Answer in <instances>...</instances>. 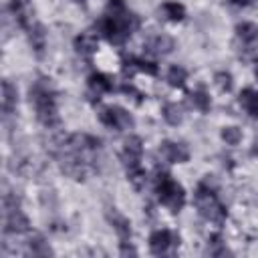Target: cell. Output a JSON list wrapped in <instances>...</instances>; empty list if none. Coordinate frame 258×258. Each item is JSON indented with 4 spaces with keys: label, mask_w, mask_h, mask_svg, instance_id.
Listing matches in <instances>:
<instances>
[{
    "label": "cell",
    "mask_w": 258,
    "mask_h": 258,
    "mask_svg": "<svg viewBox=\"0 0 258 258\" xmlns=\"http://www.w3.org/2000/svg\"><path fill=\"white\" fill-rule=\"evenodd\" d=\"M28 97H30V103L34 105V111H36V119L52 129L60 123V117H58V109H56V95H54V89H52V83L50 79L46 77H38L30 89H28Z\"/></svg>",
    "instance_id": "cell-1"
},
{
    "label": "cell",
    "mask_w": 258,
    "mask_h": 258,
    "mask_svg": "<svg viewBox=\"0 0 258 258\" xmlns=\"http://www.w3.org/2000/svg\"><path fill=\"white\" fill-rule=\"evenodd\" d=\"M194 202H196V208L198 212L202 214V218L214 222V224H224L226 218H228V210L226 206L216 198V189L206 185L204 181L198 185L196 189V196H194Z\"/></svg>",
    "instance_id": "cell-2"
},
{
    "label": "cell",
    "mask_w": 258,
    "mask_h": 258,
    "mask_svg": "<svg viewBox=\"0 0 258 258\" xmlns=\"http://www.w3.org/2000/svg\"><path fill=\"white\" fill-rule=\"evenodd\" d=\"M155 194L159 198V202L169 210V212H179L185 204V191L183 187L171 179V175L167 171L157 169L155 171Z\"/></svg>",
    "instance_id": "cell-3"
},
{
    "label": "cell",
    "mask_w": 258,
    "mask_h": 258,
    "mask_svg": "<svg viewBox=\"0 0 258 258\" xmlns=\"http://www.w3.org/2000/svg\"><path fill=\"white\" fill-rule=\"evenodd\" d=\"M99 121L111 129H117V131H127L133 127V117L131 113H127L123 107H103L99 111Z\"/></svg>",
    "instance_id": "cell-4"
},
{
    "label": "cell",
    "mask_w": 258,
    "mask_h": 258,
    "mask_svg": "<svg viewBox=\"0 0 258 258\" xmlns=\"http://www.w3.org/2000/svg\"><path fill=\"white\" fill-rule=\"evenodd\" d=\"M169 246H173V248L179 246V234L169 232V230H155V232H151V236H149V250L155 256L165 254Z\"/></svg>",
    "instance_id": "cell-5"
},
{
    "label": "cell",
    "mask_w": 258,
    "mask_h": 258,
    "mask_svg": "<svg viewBox=\"0 0 258 258\" xmlns=\"http://www.w3.org/2000/svg\"><path fill=\"white\" fill-rule=\"evenodd\" d=\"M113 87L115 85H113L111 77H107L103 73H93L89 77V81H87V97H89L91 103H97L101 99V95L113 91Z\"/></svg>",
    "instance_id": "cell-6"
},
{
    "label": "cell",
    "mask_w": 258,
    "mask_h": 258,
    "mask_svg": "<svg viewBox=\"0 0 258 258\" xmlns=\"http://www.w3.org/2000/svg\"><path fill=\"white\" fill-rule=\"evenodd\" d=\"M141 153H143V141H141L137 135L127 137L125 143H123V153H121V161H123L125 169L139 165Z\"/></svg>",
    "instance_id": "cell-7"
},
{
    "label": "cell",
    "mask_w": 258,
    "mask_h": 258,
    "mask_svg": "<svg viewBox=\"0 0 258 258\" xmlns=\"http://www.w3.org/2000/svg\"><path fill=\"white\" fill-rule=\"evenodd\" d=\"M159 155L169 161V163H185L189 159V149L185 143H173V141H163L159 145Z\"/></svg>",
    "instance_id": "cell-8"
},
{
    "label": "cell",
    "mask_w": 258,
    "mask_h": 258,
    "mask_svg": "<svg viewBox=\"0 0 258 258\" xmlns=\"http://www.w3.org/2000/svg\"><path fill=\"white\" fill-rule=\"evenodd\" d=\"M8 8H10L12 18L16 20L18 26L28 28L34 22V10H32V4L28 0H10Z\"/></svg>",
    "instance_id": "cell-9"
},
{
    "label": "cell",
    "mask_w": 258,
    "mask_h": 258,
    "mask_svg": "<svg viewBox=\"0 0 258 258\" xmlns=\"http://www.w3.org/2000/svg\"><path fill=\"white\" fill-rule=\"evenodd\" d=\"M121 71H123L125 77H133L137 71L147 73V75H157V64L151 62V60H145V58L125 56V58H123V64H121Z\"/></svg>",
    "instance_id": "cell-10"
},
{
    "label": "cell",
    "mask_w": 258,
    "mask_h": 258,
    "mask_svg": "<svg viewBox=\"0 0 258 258\" xmlns=\"http://www.w3.org/2000/svg\"><path fill=\"white\" fill-rule=\"evenodd\" d=\"M28 228H30V222L20 210L4 212V232L6 234H24V232H28Z\"/></svg>",
    "instance_id": "cell-11"
},
{
    "label": "cell",
    "mask_w": 258,
    "mask_h": 258,
    "mask_svg": "<svg viewBox=\"0 0 258 258\" xmlns=\"http://www.w3.org/2000/svg\"><path fill=\"white\" fill-rule=\"evenodd\" d=\"M107 220H109V224L113 226V230L117 232V236H119V240L123 242V240H131V224H129V220L119 212V210H115V208H109L107 210Z\"/></svg>",
    "instance_id": "cell-12"
},
{
    "label": "cell",
    "mask_w": 258,
    "mask_h": 258,
    "mask_svg": "<svg viewBox=\"0 0 258 258\" xmlns=\"http://www.w3.org/2000/svg\"><path fill=\"white\" fill-rule=\"evenodd\" d=\"M145 48H147V52H151V54L163 56V54H169V52L175 48V42H173V38L167 36V34H155V36H149V38H147Z\"/></svg>",
    "instance_id": "cell-13"
},
{
    "label": "cell",
    "mask_w": 258,
    "mask_h": 258,
    "mask_svg": "<svg viewBox=\"0 0 258 258\" xmlns=\"http://www.w3.org/2000/svg\"><path fill=\"white\" fill-rule=\"evenodd\" d=\"M26 32H28V42H30L32 50L36 52V56H42L44 54V48H46V32H44V26L34 20L26 28Z\"/></svg>",
    "instance_id": "cell-14"
},
{
    "label": "cell",
    "mask_w": 258,
    "mask_h": 258,
    "mask_svg": "<svg viewBox=\"0 0 258 258\" xmlns=\"http://www.w3.org/2000/svg\"><path fill=\"white\" fill-rule=\"evenodd\" d=\"M18 105V91L10 81H2V113L4 117L12 115Z\"/></svg>",
    "instance_id": "cell-15"
},
{
    "label": "cell",
    "mask_w": 258,
    "mask_h": 258,
    "mask_svg": "<svg viewBox=\"0 0 258 258\" xmlns=\"http://www.w3.org/2000/svg\"><path fill=\"white\" fill-rule=\"evenodd\" d=\"M238 103L242 105V109H244L250 117L258 119V93H256L254 89H244V91L240 93V97H238Z\"/></svg>",
    "instance_id": "cell-16"
},
{
    "label": "cell",
    "mask_w": 258,
    "mask_h": 258,
    "mask_svg": "<svg viewBox=\"0 0 258 258\" xmlns=\"http://www.w3.org/2000/svg\"><path fill=\"white\" fill-rule=\"evenodd\" d=\"M75 48L83 56H91L97 50V34L93 32H83L81 36L75 38Z\"/></svg>",
    "instance_id": "cell-17"
},
{
    "label": "cell",
    "mask_w": 258,
    "mask_h": 258,
    "mask_svg": "<svg viewBox=\"0 0 258 258\" xmlns=\"http://www.w3.org/2000/svg\"><path fill=\"white\" fill-rule=\"evenodd\" d=\"M159 14H163L165 20H171V22H179L185 18V8L177 2H163L161 8H159Z\"/></svg>",
    "instance_id": "cell-18"
},
{
    "label": "cell",
    "mask_w": 258,
    "mask_h": 258,
    "mask_svg": "<svg viewBox=\"0 0 258 258\" xmlns=\"http://www.w3.org/2000/svg\"><path fill=\"white\" fill-rule=\"evenodd\" d=\"M28 254H32V256H50L52 248L48 246V242L40 234H32L30 240H28Z\"/></svg>",
    "instance_id": "cell-19"
},
{
    "label": "cell",
    "mask_w": 258,
    "mask_h": 258,
    "mask_svg": "<svg viewBox=\"0 0 258 258\" xmlns=\"http://www.w3.org/2000/svg\"><path fill=\"white\" fill-rule=\"evenodd\" d=\"M236 34H238V38L242 42H248L250 44V42H254L258 38V26L254 22H240L236 26Z\"/></svg>",
    "instance_id": "cell-20"
},
{
    "label": "cell",
    "mask_w": 258,
    "mask_h": 258,
    "mask_svg": "<svg viewBox=\"0 0 258 258\" xmlns=\"http://www.w3.org/2000/svg\"><path fill=\"white\" fill-rule=\"evenodd\" d=\"M187 101L196 107V109H200V111H210V107H212V101H210V95L204 91V89H198V91H194V93H189L187 95Z\"/></svg>",
    "instance_id": "cell-21"
},
{
    "label": "cell",
    "mask_w": 258,
    "mask_h": 258,
    "mask_svg": "<svg viewBox=\"0 0 258 258\" xmlns=\"http://www.w3.org/2000/svg\"><path fill=\"white\" fill-rule=\"evenodd\" d=\"M127 179H129V183L137 189V191H141L143 187H145V183H147V175H145V169L141 167V165H135V167H129L127 169Z\"/></svg>",
    "instance_id": "cell-22"
},
{
    "label": "cell",
    "mask_w": 258,
    "mask_h": 258,
    "mask_svg": "<svg viewBox=\"0 0 258 258\" xmlns=\"http://www.w3.org/2000/svg\"><path fill=\"white\" fill-rule=\"evenodd\" d=\"M185 79H187V71L179 64H173L169 71H167V83L175 89H181L185 85Z\"/></svg>",
    "instance_id": "cell-23"
},
{
    "label": "cell",
    "mask_w": 258,
    "mask_h": 258,
    "mask_svg": "<svg viewBox=\"0 0 258 258\" xmlns=\"http://www.w3.org/2000/svg\"><path fill=\"white\" fill-rule=\"evenodd\" d=\"M163 119H165L169 125H179L181 119H183L181 107H179L177 103H165V105H163Z\"/></svg>",
    "instance_id": "cell-24"
},
{
    "label": "cell",
    "mask_w": 258,
    "mask_h": 258,
    "mask_svg": "<svg viewBox=\"0 0 258 258\" xmlns=\"http://www.w3.org/2000/svg\"><path fill=\"white\" fill-rule=\"evenodd\" d=\"M206 252H208L210 256H228V254H232V252L222 244V238H220L218 234L210 236V246H208Z\"/></svg>",
    "instance_id": "cell-25"
},
{
    "label": "cell",
    "mask_w": 258,
    "mask_h": 258,
    "mask_svg": "<svg viewBox=\"0 0 258 258\" xmlns=\"http://www.w3.org/2000/svg\"><path fill=\"white\" fill-rule=\"evenodd\" d=\"M214 81H216L218 89H220V91H224V93H230V91H232V87H234L232 75H230V73H226V71H220V73H216Z\"/></svg>",
    "instance_id": "cell-26"
},
{
    "label": "cell",
    "mask_w": 258,
    "mask_h": 258,
    "mask_svg": "<svg viewBox=\"0 0 258 258\" xmlns=\"http://www.w3.org/2000/svg\"><path fill=\"white\" fill-rule=\"evenodd\" d=\"M222 139L228 145H238L242 141V131L238 127H224L222 129Z\"/></svg>",
    "instance_id": "cell-27"
},
{
    "label": "cell",
    "mask_w": 258,
    "mask_h": 258,
    "mask_svg": "<svg viewBox=\"0 0 258 258\" xmlns=\"http://www.w3.org/2000/svg\"><path fill=\"white\" fill-rule=\"evenodd\" d=\"M121 91H123L125 95H129V97H131V99H133L135 103H143V97H145V95H143L141 91H137V89H135L133 85H129V83H125V85L121 87Z\"/></svg>",
    "instance_id": "cell-28"
},
{
    "label": "cell",
    "mask_w": 258,
    "mask_h": 258,
    "mask_svg": "<svg viewBox=\"0 0 258 258\" xmlns=\"http://www.w3.org/2000/svg\"><path fill=\"white\" fill-rule=\"evenodd\" d=\"M121 254H123V256H129V254H131V256H135V254H137V250L129 244V240H123V242H121Z\"/></svg>",
    "instance_id": "cell-29"
},
{
    "label": "cell",
    "mask_w": 258,
    "mask_h": 258,
    "mask_svg": "<svg viewBox=\"0 0 258 258\" xmlns=\"http://www.w3.org/2000/svg\"><path fill=\"white\" fill-rule=\"evenodd\" d=\"M226 2H230V4H234V6H250L254 0H226Z\"/></svg>",
    "instance_id": "cell-30"
},
{
    "label": "cell",
    "mask_w": 258,
    "mask_h": 258,
    "mask_svg": "<svg viewBox=\"0 0 258 258\" xmlns=\"http://www.w3.org/2000/svg\"><path fill=\"white\" fill-rule=\"evenodd\" d=\"M254 75H256V77H258V60H256V62H254Z\"/></svg>",
    "instance_id": "cell-31"
},
{
    "label": "cell",
    "mask_w": 258,
    "mask_h": 258,
    "mask_svg": "<svg viewBox=\"0 0 258 258\" xmlns=\"http://www.w3.org/2000/svg\"><path fill=\"white\" fill-rule=\"evenodd\" d=\"M252 155H258V143H256V147L252 149Z\"/></svg>",
    "instance_id": "cell-32"
}]
</instances>
